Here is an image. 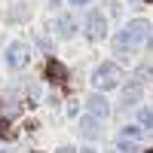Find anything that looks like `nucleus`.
I'll list each match as a JSON object with an SVG mask.
<instances>
[{"mask_svg":"<svg viewBox=\"0 0 153 153\" xmlns=\"http://www.w3.org/2000/svg\"><path fill=\"white\" fill-rule=\"evenodd\" d=\"M95 86H101V89H113L120 83V68L113 65V61H107V65H101L98 71H95V80H92Z\"/></svg>","mask_w":153,"mask_h":153,"instance_id":"obj_1","label":"nucleus"},{"mask_svg":"<svg viewBox=\"0 0 153 153\" xmlns=\"http://www.w3.org/2000/svg\"><path fill=\"white\" fill-rule=\"evenodd\" d=\"M86 31H89V37H104V31H107V19H104V12H98V9L89 12V19H86Z\"/></svg>","mask_w":153,"mask_h":153,"instance_id":"obj_2","label":"nucleus"},{"mask_svg":"<svg viewBox=\"0 0 153 153\" xmlns=\"http://www.w3.org/2000/svg\"><path fill=\"white\" fill-rule=\"evenodd\" d=\"M147 34H150V25L144 19H135V22H129V28H126V37H129L132 46L141 43V40H147Z\"/></svg>","mask_w":153,"mask_h":153,"instance_id":"obj_3","label":"nucleus"},{"mask_svg":"<svg viewBox=\"0 0 153 153\" xmlns=\"http://www.w3.org/2000/svg\"><path fill=\"white\" fill-rule=\"evenodd\" d=\"M25 61H28V46H25V43H12L6 49V65L9 68H22Z\"/></svg>","mask_w":153,"mask_h":153,"instance_id":"obj_4","label":"nucleus"},{"mask_svg":"<svg viewBox=\"0 0 153 153\" xmlns=\"http://www.w3.org/2000/svg\"><path fill=\"white\" fill-rule=\"evenodd\" d=\"M86 107L92 110L95 117H107V113H110V107H107V98H104V95H89V98H86Z\"/></svg>","mask_w":153,"mask_h":153,"instance_id":"obj_5","label":"nucleus"},{"mask_svg":"<svg viewBox=\"0 0 153 153\" xmlns=\"http://www.w3.org/2000/svg\"><path fill=\"white\" fill-rule=\"evenodd\" d=\"M80 132H83V138L95 141V138L101 135V126H98V120H95V117H83V120H80Z\"/></svg>","mask_w":153,"mask_h":153,"instance_id":"obj_6","label":"nucleus"},{"mask_svg":"<svg viewBox=\"0 0 153 153\" xmlns=\"http://www.w3.org/2000/svg\"><path fill=\"white\" fill-rule=\"evenodd\" d=\"M46 76H49L52 83H65V80H68V71H65V65H58L55 58H49V61H46Z\"/></svg>","mask_w":153,"mask_h":153,"instance_id":"obj_7","label":"nucleus"},{"mask_svg":"<svg viewBox=\"0 0 153 153\" xmlns=\"http://www.w3.org/2000/svg\"><path fill=\"white\" fill-rule=\"evenodd\" d=\"M55 31H58L61 37H71V34L76 31V25H74L71 16H58V19H55Z\"/></svg>","mask_w":153,"mask_h":153,"instance_id":"obj_8","label":"nucleus"},{"mask_svg":"<svg viewBox=\"0 0 153 153\" xmlns=\"http://www.w3.org/2000/svg\"><path fill=\"white\" fill-rule=\"evenodd\" d=\"M141 126L147 132H153V107H141Z\"/></svg>","mask_w":153,"mask_h":153,"instance_id":"obj_9","label":"nucleus"},{"mask_svg":"<svg viewBox=\"0 0 153 153\" xmlns=\"http://www.w3.org/2000/svg\"><path fill=\"white\" fill-rule=\"evenodd\" d=\"M120 150H123V153H135L138 147H135L132 138H126V135H123V138H120Z\"/></svg>","mask_w":153,"mask_h":153,"instance_id":"obj_10","label":"nucleus"},{"mask_svg":"<svg viewBox=\"0 0 153 153\" xmlns=\"http://www.w3.org/2000/svg\"><path fill=\"white\" fill-rule=\"evenodd\" d=\"M123 98H126V104H135V101L141 98V89H138V86H135V89H126V95H123Z\"/></svg>","mask_w":153,"mask_h":153,"instance_id":"obj_11","label":"nucleus"},{"mask_svg":"<svg viewBox=\"0 0 153 153\" xmlns=\"http://www.w3.org/2000/svg\"><path fill=\"white\" fill-rule=\"evenodd\" d=\"M0 138H3V141H12V138H16V132L9 129V123H6V120L0 123Z\"/></svg>","mask_w":153,"mask_h":153,"instance_id":"obj_12","label":"nucleus"},{"mask_svg":"<svg viewBox=\"0 0 153 153\" xmlns=\"http://www.w3.org/2000/svg\"><path fill=\"white\" fill-rule=\"evenodd\" d=\"M123 135H126V138H132V141H135V138H141V129H138V126H129V129H126Z\"/></svg>","mask_w":153,"mask_h":153,"instance_id":"obj_13","label":"nucleus"},{"mask_svg":"<svg viewBox=\"0 0 153 153\" xmlns=\"http://www.w3.org/2000/svg\"><path fill=\"white\" fill-rule=\"evenodd\" d=\"M55 153H74V150H71V147H61V150H55Z\"/></svg>","mask_w":153,"mask_h":153,"instance_id":"obj_14","label":"nucleus"},{"mask_svg":"<svg viewBox=\"0 0 153 153\" xmlns=\"http://www.w3.org/2000/svg\"><path fill=\"white\" fill-rule=\"evenodd\" d=\"M71 3H74V6H80V3H89V0H71Z\"/></svg>","mask_w":153,"mask_h":153,"instance_id":"obj_15","label":"nucleus"},{"mask_svg":"<svg viewBox=\"0 0 153 153\" xmlns=\"http://www.w3.org/2000/svg\"><path fill=\"white\" fill-rule=\"evenodd\" d=\"M80 153H95V150H92V147H86V150H80Z\"/></svg>","mask_w":153,"mask_h":153,"instance_id":"obj_16","label":"nucleus"},{"mask_svg":"<svg viewBox=\"0 0 153 153\" xmlns=\"http://www.w3.org/2000/svg\"><path fill=\"white\" fill-rule=\"evenodd\" d=\"M147 3H153V0H147Z\"/></svg>","mask_w":153,"mask_h":153,"instance_id":"obj_17","label":"nucleus"},{"mask_svg":"<svg viewBox=\"0 0 153 153\" xmlns=\"http://www.w3.org/2000/svg\"><path fill=\"white\" fill-rule=\"evenodd\" d=\"M9 153H16V150H9Z\"/></svg>","mask_w":153,"mask_h":153,"instance_id":"obj_18","label":"nucleus"},{"mask_svg":"<svg viewBox=\"0 0 153 153\" xmlns=\"http://www.w3.org/2000/svg\"><path fill=\"white\" fill-rule=\"evenodd\" d=\"M147 153H153V150H147Z\"/></svg>","mask_w":153,"mask_h":153,"instance_id":"obj_19","label":"nucleus"}]
</instances>
